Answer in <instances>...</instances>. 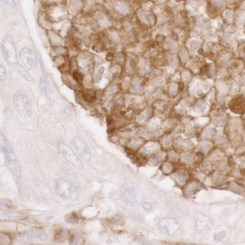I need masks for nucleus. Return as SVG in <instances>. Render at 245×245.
<instances>
[{
	"instance_id": "obj_1",
	"label": "nucleus",
	"mask_w": 245,
	"mask_h": 245,
	"mask_svg": "<svg viewBox=\"0 0 245 245\" xmlns=\"http://www.w3.org/2000/svg\"><path fill=\"white\" fill-rule=\"evenodd\" d=\"M55 189L60 197L69 200L77 199L80 192L78 186L75 182L66 179L57 180L55 185Z\"/></svg>"
},
{
	"instance_id": "obj_2",
	"label": "nucleus",
	"mask_w": 245,
	"mask_h": 245,
	"mask_svg": "<svg viewBox=\"0 0 245 245\" xmlns=\"http://www.w3.org/2000/svg\"><path fill=\"white\" fill-rule=\"evenodd\" d=\"M13 102L16 106V110H18L21 116L26 118H29L32 114V107L29 100V97H27L26 93L23 91H16L14 97H13Z\"/></svg>"
},
{
	"instance_id": "obj_3",
	"label": "nucleus",
	"mask_w": 245,
	"mask_h": 245,
	"mask_svg": "<svg viewBox=\"0 0 245 245\" xmlns=\"http://www.w3.org/2000/svg\"><path fill=\"white\" fill-rule=\"evenodd\" d=\"M3 150L4 154H5L7 166L9 168L10 171L12 173L14 176L19 179L21 176V172H20V167L18 160L16 159L14 151L12 149V147L8 145V143L3 144Z\"/></svg>"
},
{
	"instance_id": "obj_4",
	"label": "nucleus",
	"mask_w": 245,
	"mask_h": 245,
	"mask_svg": "<svg viewBox=\"0 0 245 245\" xmlns=\"http://www.w3.org/2000/svg\"><path fill=\"white\" fill-rule=\"evenodd\" d=\"M2 51H3V56L7 61L9 63H14L16 61V48L12 39L10 37L3 38V42H2Z\"/></svg>"
},
{
	"instance_id": "obj_5",
	"label": "nucleus",
	"mask_w": 245,
	"mask_h": 245,
	"mask_svg": "<svg viewBox=\"0 0 245 245\" xmlns=\"http://www.w3.org/2000/svg\"><path fill=\"white\" fill-rule=\"evenodd\" d=\"M72 145L75 148V151L79 154V156L82 157L83 159L85 161H90L91 159V152L89 150V148L86 145L83 140H82L78 137H75L72 140Z\"/></svg>"
},
{
	"instance_id": "obj_6",
	"label": "nucleus",
	"mask_w": 245,
	"mask_h": 245,
	"mask_svg": "<svg viewBox=\"0 0 245 245\" xmlns=\"http://www.w3.org/2000/svg\"><path fill=\"white\" fill-rule=\"evenodd\" d=\"M59 150L63 156L65 157L66 159L68 160L69 163L73 164L74 166L77 167H82V163L80 159H78V157L75 155V152L69 148L65 144L60 143L58 146Z\"/></svg>"
},
{
	"instance_id": "obj_7",
	"label": "nucleus",
	"mask_w": 245,
	"mask_h": 245,
	"mask_svg": "<svg viewBox=\"0 0 245 245\" xmlns=\"http://www.w3.org/2000/svg\"><path fill=\"white\" fill-rule=\"evenodd\" d=\"M20 57L23 64L29 69H34L37 66V57L32 50L26 48L21 49L20 52Z\"/></svg>"
},
{
	"instance_id": "obj_8",
	"label": "nucleus",
	"mask_w": 245,
	"mask_h": 245,
	"mask_svg": "<svg viewBox=\"0 0 245 245\" xmlns=\"http://www.w3.org/2000/svg\"><path fill=\"white\" fill-rule=\"evenodd\" d=\"M159 227L164 233L169 235H175L176 233L178 232L180 229V226L177 224V222L173 219L169 218L162 220L159 223Z\"/></svg>"
},
{
	"instance_id": "obj_9",
	"label": "nucleus",
	"mask_w": 245,
	"mask_h": 245,
	"mask_svg": "<svg viewBox=\"0 0 245 245\" xmlns=\"http://www.w3.org/2000/svg\"><path fill=\"white\" fill-rule=\"evenodd\" d=\"M140 154L142 157H146L156 154L158 151L160 150V145L157 142L150 141L147 143L144 144L140 149Z\"/></svg>"
},
{
	"instance_id": "obj_10",
	"label": "nucleus",
	"mask_w": 245,
	"mask_h": 245,
	"mask_svg": "<svg viewBox=\"0 0 245 245\" xmlns=\"http://www.w3.org/2000/svg\"><path fill=\"white\" fill-rule=\"evenodd\" d=\"M230 108L235 113L244 114L245 112V99L241 97L232 99L230 102Z\"/></svg>"
},
{
	"instance_id": "obj_11",
	"label": "nucleus",
	"mask_w": 245,
	"mask_h": 245,
	"mask_svg": "<svg viewBox=\"0 0 245 245\" xmlns=\"http://www.w3.org/2000/svg\"><path fill=\"white\" fill-rule=\"evenodd\" d=\"M201 187L202 185L198 180H191L188 183H186V185L183 189V191L186 195L192 196L196 192H198L199 189H201Z\"/></svg>"
},
{
	"instance_id": "obj_12",
	"label": "nucleus",
	"mask_w": 245,
	"mask_h": 245,
	"mask_svg": "<svg viewBox=\"0 0 245 245\" xmlns=\"http://www.w3.org/2000/svg\"><path fill=\"white\" fill-rule=\"evenodd\" d=\"M121 197L127 203L133 204L136 203V191L133 187H128L123 190L121 193Z\"/></svg>"
},
{
	"instance_id": "obj_13",
	"label": "nucleus",
	"mask_w": 245,
	"mask_h": 245,
	"mask_svg": "<svg viewBox=\"0 0 245 245\" xmlns=\"http://www.w3.org/2000/svg\"><path fill=\"white\" fill-rule=\"evenodd\" d=\"M39 88L42 91V93L45 95L47 97H51V88H50V83L46 76L42 75L39 79Z\"/></svg>"
},
{
	"instance_id": "obj_14",
	"label": "nucleus",
	"mask_w": 245,
	"mask_h": 245,
	"mask_svg": "<svg viewBox=\"0 0 245 245\" xmlns=\"http://www.w3.org/2000/svg\"><path fill=\"white\" fill-rule=\"evenodd\" d=\"M69 241L71 244H80L83 242V237L80 232L77 230H70L68 234Z\"/></svg>"
},
{
	"instance_id": "obj_15",
	"label": "nucleus",
	"mask_w": 245,
	"mask_h": 245,
	"mask_svg": "<svg viewBox=\"0 0 245 245\" xmlns=\"http://www.w3.org/2000/svg\"><path fill=\"white\" fill-rule=\"evenodd\" d=\"M173 176V179L175 180L176 182L179 185H185L186 183V181L188 179L187 173L181 169H178L176 170V172H174Z\"/></svg>"
},
{
	"instance_id": "obj_16",
	"label": "nucleus",
	"mask_w": 245,
	"mask_h": 245,
	"mask_svg": "<svg viewBox=\"0 0 245 245\" xmlns=\"http://www.w3.org/2000/svg\"><path fill=\"white\" fill-rule=\"evenodd\" d=\"M62 79L65 83V84L67 85L68 87H69L72 89H75V90H78V88H80V83H78L75 79V78L69 75H62Z\"/></svg>"
},
{
	"instance_id": "obj_17",
	"label": "nucleus",
	"mask_w": 245,
	"mask_h": 245,
	"mask_svg": "<svg viewBox=\"0 0 245 245\" xmlns=\"http://www.w3.org/2000/svg\"><path fill=\"white\" fill-rule=\"evenodd\" d=\"M144 139L142 138H133L128 142L127 144V149H129L130 150H139L140 147L144 145Z\"/></svg>"
},
{
	"instance_id": "obj_18",
	"label": "nucleus",
	"mask_w": 245,
	"mask_h": 245,
	"mask_svg": "<svg viewBox=\"0 0 245 245\" xmlns=\"http://www.w3.org/2000/svg\"><path fill=\"white\" fill-rule=\"evenodd\" d=\"M34 236L31 234V232H24L17 235L16 237V239L18 242L20 243H28V242L32 241L34 239Z\"/></svg>"
},
{
	"instance_id": "obj_19",
	"label": "nucleus",
	"mask_w": 245,
	"mask_h": 245,
	"mask_svg": "<svg viewBox=\"0 0 245 245\" xmlns=\"http://www.w3.org/2000/svg\"><path fill=\"white\" fill-rule=\"evenodd\" d=\"M82 96H83V98L84 99L85 101H88V102H91V101H93L96 99L97 93H96V91L94 90L87 88V89H85L84 91H83Z\"/></svg>"
},
{
	"instance_id": "obj_20",
	"label": "nucleus",
	"mask_w": 245,
	"mask_h": 245,
	"mask_svg": "<svg viewBox=\"0 0 245 245\" xmlns=\"http://www.w3.org/2000/svg\"><path fill=\"white\" fill-rule=\"evenodd\" d=\"M115 8L117 9L118 12L122 13V14H126V13L128 12V11H129V6H128V4L125 3V2H124V1H122V0L116 3Z\"/></svg>"
},
{
	"instance_id": "obj_21",
	"label": "nucleus",
	"mask_w": 245,
	"mask_h": 245,
	"mask_svg": "<svg viewBox=\"0 0 245 245\" xmlns=\"http://www.w3.org/2000/svg\"><path fill=\"white\" fill-rule=\"evenodd\" d=\"M65 237H66V231L64 228H59L57 229L55 232V236H54V239L55 241L58 242V243H61L65 240Z\"/></svg>"
},
{
	"instance_id": "obj_22",
	"label": "nucleus",
	"mask_w": 245,
	"mask_h": 245,
	"mask_svg": "<svg viewBox=\"0 0 245 245\" xmlns=\"http://www.w3.org/2000/svg\"><path fill=\"white\" fill-rule=\"evenodd\" d=\"M160 169L161 171L163 172L164 174H171L172 173H173L174 171V166L172 163L170 162H164V163H162V165L160 167Z\"/></svg>"
},
{
	"instance_id": "obj_23",
	"label": "nucleus",
	"mask_w": 245,
	"mask_h": 245,
	"mask_svg": "<svg viewBox=\"0 0 245 245\" xmlns=\"http://www.w3.org/2000/svg\"><path fill=\"white\" fill-rule=\"evenodd\" d=\"M31 234L34 236V238L36 239H39V240H45L47 238V234L45 232L42 230H39V229H34L31 230Z\"/></svg>"
},
{
	"instance_id": "obj_24",
	"label": "nucleus",
	"mask_w": 245,
	"mask_h": 245,
	"mask_svg": "<svg viewBox=\"0 0 245 245\" xmlns=\"http://www.w3.org/2000/svg\"><path fill=\"white\" fill-rule=\"evenodd\" d=\"M15 69L17 70V72L19 73L20 75L22 76L23 78H26L27 81H30V80H31L29 73L26 71V69H25V68H24L23 66H21L20 64H16V65H15Z\"/></svg>"
},
{
	"instance_id": "obj_25",
	"label": "nucleus",
	"mask_w": 245,
	"mask_h": 245,
	"mask_svg": "<svg viewBox=\"0 0 245 245\" xmlns=\"http://www.w3.org/2000/svg\"><path fill=\"white\" fill-rule=\"evenodd\" d=\"M150 117V110H146L142 111L140 114V115L137 117V122L139 124L141 123H145L148 120V118Z\"/></svg>"
},
{
	"instance_id": "obj_26",
	"label": "nucleus",
	"mask_w": 245,
	"mask_h": 245,
	"mask_svg": "<svg viewBox=\"0 0 245 245\" xmlns=\"http://www.w3.org/2000/svg\"><path fill=\"white\" fill-rule=\"evenodd\" d=\"M166 157L169 161H173V162H176L177 160L179 159V154L175 150H170V151H168L167 153Z\"/></svg>"
},
{
	"instance_id": "obj_27",
	"label": "nucleus",
	"mask_w": 245,
	"mask_h": 245,
	"mask_svg": "<svg viewBox=\"0 0 245 245\" xmlns=\"http://www.w3.org/2000/svg\"><path fill=\"white\" fill-rule=\"evenodd\" d=\"M228 186L230 189H231L232 191H234V192L240 193L243 191V187L239 184H237L235 181H231V182L229 183Z\"/></svg>"
},
{
	"instance_id": "obj_28",
	"label": "nucleus",
	"mask_w": 245,
	"mask_h": 245,
	"mask_svg": "<svg viewBox=\"0 0 245 245\" xmlns=\"http://www.w3.org/2000/svg\"><path fill=\"white\" fill-rule=\"evenodd\" d=\"M73 77L79 83H81L82 81L83 80V75L82 74V72H80L78 69H75L74 70V72H73Z\"/></svg>"
},
{
	"instance_id": "obj_29",
	"label": "nucleus",
	"mask_w": 245,
	"mask_h": 245,
	"mask_svg": "<svg viewBox=\"0 0 245 245\" xmlns=\"http://www.w3.org/2000/svg\"><path fill=\"white\" fill-rule=\"evenodd\" d=\"M65 221H66V222H68L69 224H73V225H75V224H78V219L75 213L68 216L66 217V219H65Z\"/></svg>"
},
{
	"instance_id": "obj_30",
	"label": "nucleus",
	"mask_w": 245,
	"mask_h": 245,
	"mask_svg": "<svg viewBox=\"0 0 245 245\" xmlns=\"http://www.w3.org/2000/svg\"><path fill=\"white\" fill-rule=\"evenodd\" d=\"M225 235H226V234H225V232L224 231L216 233L215 235V236H214V240H215L216 242L222 241V240H223V239L225 238Z\"/></svg>"
},
{
	"instance_id": "obj_31",
	"label": "nucleus",
	"mask_w": 245,
	"mask_h": 245,
	"mask_svg": "<svg viewBox=\"0 0 245 245\" xmlns=\"http://www.w3.org/2000/svg\"><path fill=\"white\" fill-rule=\"evenodd\" d=\"M1 244H10L11 243V238H10V237L8 236V235H6L5 234H1Z\"/></svg>"
},
{
	"instance_id": "obj_32",
	"label": "nucleus",
	"mask_w": 245,
	"mask_h": 245,
	"mask_svg": "<svg viewBox=\"0 0 245 245\" xmlns=\"http://www.w3.org/2000/svg\"><path fill=\"white\" fill-rule=\"evenodd\" d=\"M0 76H1V81H5L7 78V70L5 67L3 65H0Z\"/></svg>"
},
{
	"instance_id": "obj_33",
	"label": "nucleus",
	"mask_w": 245,
	"mask_h": 245,
	"mask_svg": "<svg viewBox=\"0 0 245 245\" xmlns=\"http://www.w3.org/2000/svg\"><path fill=\"white\" fill-rule=\"evenodd\" d=\"M111 222L114 223V224H116V225H121V224L124 223V221L122 220V218H121L120 216H113V217L111 218Z\"/></svg>"
},
{
	"instance_id": "obj_34",
	"label": "nucleus",
	"mask_w": 245,
	"mask_h": 245,
	"mask_svg": "<svg viewBox=\"0 0 245 245\" xmlns=\"http://www.w3.org/2000/svg\"><path fill=\"white\" fill-rule=\"evenodd\" d=\"M180 57H181V60L183 62L186 61L188 60V54H187V52H186V50L183 49V50H181L180 52Z\"/></svg>"
},
{
	"instance_id": "obj_35",
	"label": "nucleus",
	"mask_w": 245,
	"mask_h": 245,
	"mask_svg": "<svg viewBox=\"0 0 245 245\" xmlns=\"http://www.w3.org/2000/svg\"><path fill=\"white\" fill-rule=\"evenodd\" d=\"M176 91H177V86H176V84H175V83L170 84L169 88H168V91H169L170 94L175 95L176 93Z\"/></svg>"
},
{
	"instance_id": "obj_36",
	"label": "nucleus",
	"mask_w": 245,
	"mask_h": 245,
	"mask_svg": "<svg viewBox=\"0 0 245 245\" xmlns=\"http://www.w3.org/2000/svg\"><path fill=\"white\" fill-rule=\"evenodd\" d=\"M142 208L146 211H150V209L152 208V204L150 202L146 201V200H143L142 201Z\"/></svg>"
},
{
	"instance_id": "obj_37",
	"label": "nucleus",
	"mask_w": 245,
	"mask_h": 245,
	"mask_svg": "<svg viewBox=\"0 0 245 245\" xmlns=\"http://www.w3.org/2000/svg\"><path fill=\"white\" fill-rule=\"evenodd\" d=\"M196 105H197V107L199 108V110L201 111V112H203L204 110L206 109V105L204 104L202 101H198V102L196 103Z\"/></svg>"
},
{
	"instance_id": "obj_38",
	"label": "nucleus",
	"mask_w": 245,
	"mask_h": 245,
	"mask_svg": "<svg viewBox=\"0 0 245 245\" xmlns=\"http://www.w3.org/2000/svg\"><path fill=\"white\" fill-rule=\"evenodd\" d=\"M203 159V156L202 154L198 153L195 156V158H194V160H195V162L196 163H199L202 162Z\"/></svg>"
},
{
	"instance_id": "obj_39",
	"label": "nucleus",
	"mask_w": 245,
	"mask_h": 245,
	"mask_svg": "<svg viewBox=\"0 0 245 245\" xmlns=\"http://www.w3.org/2000/svg\"><path fill=\"white\" fill-rule=\"evenodd\" d=\"M3 2H4V3H5L6 5L11 7H12V8H14V7H16V2H15V0H3Z\"/></svg>"
},
{
	"instance_id": "obj_40",
	"label": "nucleus",
	"mask_w": 245,
	"mask_h": 245,
	"mask_svg": "<svg viewBox=\"0 0 245 245\" xmlns=\"http://www.w3.org/2000/svg\"><path fill=\"white\" fill-rule=\"evenodd\" d=\"M216 132L214 129H209V130H208L207 132H206L205 133V137L206 138H210V137H212L214 135H215Z\"/></svg>"
},
{
	"instance_id": "obj_41",
	"label": "nucleus",
	"mask_w": 245,
	"mask_h": 245,
	"mask_svg": "<svg viewBox=\"0 0 245 245\" xmlns=\"http://www.w3.org/2000/svg\"><path fill=\"white\" fill-rule=\"evenodd\" d=\"M224 16H225V18L231 20L232 16H233V12H232L231 11H230V10H226V11H225V12H224Z\"/></svg>"
},
{
	"instance_id": "obj_42",
	"label": "nucleus",
	"mask_w": 245,
	"mask_h": 245,
	"mask_svg": "<svg viewBox=\"0 0 245 245\" xmlns=\"http://www.w3.org/2000/svg\"><path fill=\"white\" fill-rule=\"evenodd\" d=\"M190 47L192 48L193 49H196L197 48L199 47V42L198 40H192L190 42Z\"/></svg>"
},
{
	"instance_id": "obj_43",
	"label": "nucleus",
	"mask_w": 245,
	"mask_h": 245,
	"mask_svg": "<svg viewBox=\"0 0 245 245\" xmlns=\"http://www.w3.org/2000/svg\"><path fill=\"white\" fill-rule=\"evenodd\" d=\"M103 72H104V67H101V68H100V69H99L97 75H96V80H97V81H99V80L101 79V75L103 74Z\"/></svg>"
},
{
	"instance_id": "obj_44",
	"label": "nucleus",
	"mask_w": 245,
	"mask_h": 245,
	"mask_svg": "<svg viewBox=\"0 0 245 245\" xmlns=\"http://www.w3.org/2000/svg\"><path fill=\"white\" fill-rule=\"evenodd\" d=\"M114 58H115V56H114L113 52H108V54L106 55V61H112Z\"/></svg>"
},
{
	"instance_id": "obj_45",
	"label": "nucleus",
	"mask_w": 245,
	"mask_h": 245,
	"mask_svg": "<svg viewBox=\"0 0 245 245\" xmlns=\"http://www.w3.org/2000/svg\"><path fill=\"white\" fill-rule=\"evenodd\" d=\"M224 181H225V177L223 176H218L216 180V183H217V184H223Z\"/></svg>"
},
{
	"instance_id": "obj_46",
	"label": "nucleus",
	"mask_w": 245,
	"mask_h": 245,
	"mask_svg": "<svg viewBox=\"0 0 245 245\" xmlns=\"http://www.w3.org/2000/svg\"><path fill=\"white\" fill-rule=\"evenodd\" d=\"M42 1H48V0H42ZM48 1H49V0H48Z\"/></svg>"
}]
</instances>
